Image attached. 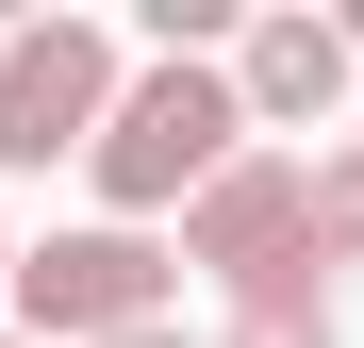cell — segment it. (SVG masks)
Instances as JSON below:
<instances>
[{"label": "cell", "instance_id": "1", "mask_svg": "<svg viewBox=\"0 0 364 348\" xmlns=\"http://www.w3.org/2000/svg\"><path fill=\"white\" fill-rule=\"evenodd\" d=\"M249 149H265V116H249V83H232V50H149L83 183H100L116 232H149V216H199Z\"/></svg>", "mask_w": 364, "mask_h": 348}, {"label": "cell", "instance_id": "2", "mask_svg": "<svg viewBox=\"0 0 364 348\" xmlns=\"http://www.w3.org/2000/svg\"><path fill=\"white\" fill-rule=\"evenodd\" d=\"M116 100H133V67H116L100 17H17L0 33V166H100Z\"/></svg>", "mask_w": 364, "mask_h": 348}, {"label": "cell", "instance_id": "3", "mask_svg": "<svg viewBox=\"0 0 364 348\" xmlns=\"http://www.w3.org/2000/svg\"><path fill=\"white\" fill-rule=\"evenodd\" d=\"M166 282H182V232H50V249H17V332L33 348H116V332H149L166 315Z\"/></svg>", "mask_w": 364, "mask_h": 348}, {"label": "cell", "instance_id": "4", "mask_svg": "<svg viewBox=\"0 0 364 348\" xmlns=\"http://www.w3.org/2000/svg\"><path fill=\"white\" fill-rule=\"evenodd\" d=\"M182 265H215L232 299H298V282H331V265H315V166H298V149H249L199 216H182Z\"/></svg>", "mask_w": 364, "mask_h": 348}, {"label": "cell", "instance_id": "5", "mask_svg": "<svg viewBox=\"0 0 364 348\" xmlns=\"http://www.w3.org/2000/svg\"><path fill=\"white\" fill-rule=\"evenodd\" d=\"M348 67H364V50H348V17H315V0H282V17L232 33V83H249L265 133H315V116L348 100Z\"/></svg>", "mask_w": 364, "mask_h": 348}, {"label": "cell", "instance_id": "6", "mask_svg": "<svg viewBox=\"0 0 364 348\" xmlns=\"http://www.w3.org/2000/svg\"><path fill=\"white\" fill-rule=\"evenodd\" d=\"M215 348H348V332H331V282H298V299H232Z\"/></svg>", "mask_w": 364, "mask_h": 348}, {"label": "cell", "instance_id": "7", "mask_svg": "<svg viewBox=\"0 0 364 348\" xmlns=\"http://www.w3.org/2000/svg\"><path fill=\"white\" fill-rule=\"evenodd\" d=\"M315 265H364V133L315 149Z\"/></svg>", "mask_w": 364, "mask_h": 348}, {"label": "cell", "instance_id": "8", "mask_svg": "<svg viewBox=\"0 0 364 348\" xmlns=\"http://www.w3.org/2000/svg\"><path fill=\"white\" fill-rule=\"evenodd\" d=\"M116 348H215V332H182V315H149V332H116Z\"/></svg>", "mask_w": 364, "mask_h": 348}, {"label": "cell", "instance_id": "9", "mask_svg": "<svg viewBox=\"0 0 364 348\" xmlns=\"http://www.w3.org/2000/svg\"><path fill=\"white\" fill-rule=\"evenodd\" d=\"M0 315H17V249H0Z\"/></svg>", "mask_w": 364, "mask_h": 348}, {"label": "cell", "instance_id": "10", "mask_svg": "<svg viewBox=\"0 0 364 348\" xmlns=\"http://www.w3.org/2000/svg\"><path fill=\"white\" fill-rule=\"evenodd\" d=\"M331 17H348V50H364V0H331Z\"/></svg>", "mask_w": 364, "mask_h": 348}, {"label": "cell", "instance_id": "11", "mask_svg": "<svg viewBox=\"0 0 364 348\" xmlns=\"http://www.w3.org/2000/svg\"><path fill=\"white\" fill-rule=\"evenodd\" d=\"M0 348H33V332H0Z\"/></svg>", "mask_w": 364, "mask_h": 348}]
</instances>
